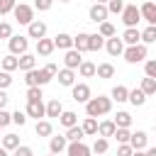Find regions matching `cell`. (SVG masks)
Masks as SVG:
<instances>
[{"instance_id":"1","label":"cell","mask_w":156,"mask_h":156,"mask_svg":"<svg viewBox=\"0 0 156 156\" xmlns=\"http://www.w3.org/2000/svg\"><path fill=\"white\" fill-rule=\"evenodd\" d=\"M58 73V66L56 63H46L44 68H32V71H24V83H27V88H32V85H46L54 76Z\"/></svg>"},{"instance_id":"2","label":"cell","mask_w":156,"mask_h":156,"mask_svg":"<svg viewBox=\"0 0 156 156\" xmlns=\"http://www.w3.org/2000/svg\"><path fill=\"white\" fill-rule=\"evenodd\" d=\"M112 110V98L107 95H98V98H90L85 102V115L88 117H102Z\"/></svg>"},{"instance_id":"3","label":"cell","mask_w":156,"mask_h":156,"mask_svg":"<svg viewBox=\"0 0 156 156\" xmlns=\"http://www.w3.org/2000/svg\"><path fill=\"white\" fill-rule=\"evenodd\" d=\"M146 54H149V51H146V44H141V41H139V44H132V46H127V49L122 51V56H124L127 63H141V61L146 58Z\"/></svg>"},{"instance_id":"4","label":"cell","mask_w":156,"mask_h":156,"mask_svg":"<svg viewBox=\"0 0 156 156\" xmlns=\"http://www.w3.org/2000/svg\"><path fill=\"white\" fill-rule=\"evenodd\" d=\"M29 37H22V34H12L10 39H7V46H10V54H15V56H22V54H27V46H29V41H27Z\"/></svg>"},{"instance_id":"5","label":"cell","mask_w":156,"mask_h":156,"mask_svg":"<svg viewBox=\"0 0 156 156\" xmlns=\"http://www.w3.org/2000/svg\"><path fill=\"white\" fill-rule=\"evenodd\" d=\"M12 15H15V20H17L20 24H29V22L34 20V7H32V5H24V2H20V5H15Z\"/></svg>"},{"instance_id":"6","label":"cell","mask_w":156,"mask_h":156,"mask_svg":"<svg viewBox=\"0 0 156 156\" xmlns=\"http://www.w3.org/2000/svg\"><path fill=\"white\" fill-rule=\"evenodd\" d=\"M71 98L76 100V102H88L90 98H93V93H90V85L88 83H73L71 85Z\"/></svg>"},{"instance_id":"7","label":"cell","mask_w":156,"mask_h":156,"mask_svg":"<svg viewBox=\"0 0 156 156\" xmlns=\"http://www.w3.org/2000/svg\"><path fill=\"white\" fill-rule=\"evenodd\" d=\"M139 20H141L139 7H136V5H124V10H122V22H124V27H136Z\"/></svg>"},{"instance_id":"8","label":"cell","mask_w":156,"mask_h":156,"mask_svg":"<svg viewBox=\"0 0 156 156\" xmlns=\"http://www.w3.org/2000/svg\"><path fill=\"white\" fill-rule=\"evenodd\" d=\"M27 117H34V119H41L46 117V105L41 100H27V107H24Z\"/></svg>"},{"instance_id":"9","label":"cell","mask_w":156,"mask_h":156,"mask_svg":"<svg viewBox=\"0 0 156 156\" xmlns=\"http://www.w3.org/2000/svg\"><path fill=\"white\" fill-rule=\"evenodd\" d=\"M107 5L105 2H95L90 10H88V17H90V22H95V24H100V22H105L107 20Z\"/></svg>"},{"instance_id":"10","label":"cell","mask_w":156,"mask_h":156,"mask_svg":"<svg viewBox=\"0 0 156 156\" xmlns=\"http://www.w3.org/2000/svg\"><path fill=\"white\" fill-rule=\"evenodd\" d=\"M27 37H29V39H44V37H46V22L32 20V22L27 24Z\"/></svg>"},{"instance_id":"11","label":"cell","mask_w":156,"mask_h":156,"mask_svg":"<svg viewBox=\"0 0 156 156\" xmlns=\"http://www.w3.org/2000/svg\"><path fill=\"white\" fill-rule=\"evenodd\" d=\"M66 154H68V156H93L90 146H88V144H83V141H68Z\"/></svg>"},{"instance_id":"12","label":"cell","mask_w":156,"mask_h":156,"mask_svg":"<svg viewBox=\"0 0 156 156\" xmlns=\"http://www.w3.org/2000/svg\"><path fill=\"white\" fill-rule=\"evenodd\" d=\"M105 49H107V54L110 56H119L122 51H124V41H122V37H110V39H105Z\"/></svg>"},{"instance_id":"13","label":"cell","mask_w":156,"mask_h":156,"mask_svg":"<svg viewBox=\"0 0 156 156\" xmlns=\"http://www.w3.org/2000/svg\"><path fill=\"white\" fill-rule=\"evenodd\" d=\"M139 12H141V20H146L149 24H156V2L144 0V5L139 7Z\"/></svg>"},{"instance_id":"14","label":"cell","mask_w":156,"mask_h":156,"mask_svg":"<svg viewBox=\"0 0 156 156\" xmlns=\"http://www.w3.org/2000/svg\"><path fill=\"white\" fill-rule=\"evenodd\" d=\"M80 61H83V56H80V51H76V49H68L66 56H63V66H66V68H73V71L80 66Z\"/></svg>"},{"instance_id":"15","label":"cell","mask_w":156,"mask_h":156,"mask_svg":"<svg viewBox=\"0 0 156 156\" xmlns=\"http://www.w3.org/2000/svg\"><path fill=\"white\" fill-rule=\"evenodd\" d=\"M54 46H56V49L68 51V49H73V37H71V34H66V32H58V34L54 37Z\"/></svg>"},{"instance_id":"16","label":"cell","mask_w":156,"mask_h":156,"mask_svg":"<svg viewBox=\"0 0 156 156\" xmlns=\"http://www.w3.org/2000/svg\"><path fill=\"white\" fill-rule=\"evenodd\" d=\"M146 144H149V136H146V132H132V136H129V146L132 149H146Z\"/></svg>"},{"instance_id":"17","label":"cell","mask_w":156,"mask_h":156,"mask_svg":"<svg viewBox=\"0 0 156 156\" xmlns=\"http://www.w3.org/2000/svg\"><path fill=\"white\" fill-rule=\"evenodd\" d=\"M122 41H124L127 46L139 44V41H141V32H139L136 27H127V29H124V34H122Z\"/></svg>"},{"instance_id":"18","label":"cell","mask_w":156,"mask_h":156,"mask_svg":"<svg viewBox=\"0 0 156 156\" xmlns=\"http://www.w3.org/2000/svg\"><path fill=\"white\" fill-rule=\"evenodd\" d=\"M88 44H90V34L88 32H78L76 37H73V49L76 51H88Z\"/></svg>"},{"instance_id":"19","label":"cell","mask_w":156,"mask_h":156,"mask_svg":"<svg viewBox=\"0 0 156 156\" xmlns=\"http://www.w3.org/2000/svg\"><path fill=\"white\" fill-rule=\"evenodd\" d=\"M54 49H56L54 46V39H46V37L44 39H37V54L39 56H51Z\"/></svg>"},{"instance_id":"20","label":"cell","mask_w":156,"mask_h":156,"mask_svg":"<svg viewBox=\"0 0 156 156\" xmlns=\"http://www.w3.org/2000/svg\"><path fill=\"white\" fill-rule=\"evenodd\" d=\"M58 83H61L63 88H71V85L76 83V71H73V68H61V71H58Z\"/></svg>"},{"instance_id":"21","label":"cell","mask_w":156,"mask_h":156,"mask_svg":"<svg viewBox=\"0 0 156 156\" xmlns=\"http://www.w3.org/2000/svg\"><path fill=\"white\" fill-rule=\"evenodd\" d=\"M146 98H149V95H146L141 88H134V90H129V98H127V102H132L134 107H141V105L146 102Z\"/></svg>"},{"instance_id":"22","label":"cell","mask_w":156,"mask_h":156,"mask_svg":"<svg viewBox=\"0 0 156 156\" xmlns=\"http://www.w3.org/2000/svg\"><path fill=\"white\" fill-rule=\"evenodd\" d=\"M58 122H61V127H63V129H68V127L78 124V115H76L73 110H63V112L58 115Z\"/></svg>"},{"instance_id":"23","label":"cell","mask_w":156,"mask_h":156,"mask_svg":"<svg viewBox=\"0 0 156 156\" xmlns=\"http://www.w3.org/2000/svg\"><path fill=\"white\" fill-rule=\"evenodd\" d=\"M66 146H68L66 136H51L49 139V151L51 154H61V151H66Z\"/></svg>"},{"instance_id":"24","label":"cell","mask_w":156,"mask_h":156,"mask_svg":"<svg viewBox=\"0 0 156 156\" xmlns=\"http://www.w3.org/2000/svg\"><path fill=\"white\" fill-rule=\"evenodd\" d=\"M17 68H20V71H32V68H37V56H34V54H22Z\"/></svg>"},{"instance_id":"25","label":"cell","mask_w":156,"mask_h":156,"mask_svg":"<svg viewBox=\"0 0 156 156\" xmlns=\"http://www.w3.org/2000/svg\"><path fill=\"white\" fill-rule=\"evenodd\" d=\"M95 76L102 78V80L115 78V66H112V63H100V66H95Z\"/></svg>"},{"instance_id":"26","label":"cell","mask_w":156,"mask_h":156,"mask_svg":"<svg viewBox=\"0 0 156 156\" xmlns=\"http://www.w3.org/2000/svg\"><path fill=\"white\" fill-rule=\"evenodd\" d=\"M110 98H112V102H127V98H129V88H124V85H115L112 93H110Z\"/></svg>"},{"instance_id":"27","label":"cell","mask_w":156,"mask_h":156,"mask_svg":"<svg viewBox=\"0 0 156 156\" xmlns=\"http://www.w3.org/2000/svg\"><path fill=\"white\" fill-rule=\"evenodd\" d=\"M34 132H37V136H51L54 127H51V122H49V119H37Z\"/></svg>"},{"instance_id":"28","label":"cell","mask_w":156,"mask_h":156,"mask_svg":"<svg viewBox=\"0 0 156 156\" xmlns=\"http://www.w3.org/2000/svg\"><path fill=\"white\" fill-rule=\"evenodd\" d=\"M115 129H117V127H115V122H112V119L98 122V136H105V139H107V136H112V134H115Z\"/></svg>"},{"instance_id":"29","label":"cell","mask_w":156,"mask_h":156,"mask_svg":"<svg viewBox=\"0 0 156 156\" xmlns=\"http://www.w3.org/2000/svg\"><path fill=\"white\" fill-rule=\"evenodd\" d=\"M68 141H83V136H85V132H83V127L80 124H73V127H68L66 129V134H63Z\"/></svg>"},{"instance_id":"30","label":"cell","mask_w":156,"mask_h":156,"mask_svg":"<svg viewBox=\"0 0 156 156\" xmlns=\"http://www.w3.org/2000/svg\"><path fill=\"white\" fill-rule=\"evenodd\" d=\"M0 66H2V71H7V73H12V71H17V66H20V58L15 56V54H7L2 61H0Z\"/></svg>"},{"instance_id":"31","label":"cell","mask_w":156,"mask_h":156,"mask_svg":"<svg viewBox=\"0 0 156 156\" xmlns=\"http://www.w3.org/2000/svg\"><path fill=\"white\" fill-rule=\"evenodd\" d=\"M61 112H63V105H61L58 98H54V100L46 102V117H58Z\"/></svg>"},{"instance_id":"32","label":"cell","mask_w":156,"mask_h":156,"mask_svg":"<svg viewBox=\"0 0 156 156\" xmlns=\"http://www.w3.org/2000/svg\"><path fill=\"white\" fill-rule=\"evenodd\" d=\"M112 122H115V127H127V129H129V127H132V115L124 112V110H119V112L115 115Z\"/></svg>"},{"instance_id":"33","label":"cell","mask_w":156,"mask_h":156,"mask_svg":"<svg viewBox=\"0 0 156 156\" xmlns=\"http://www.w3.org/2000/svg\"><path fill=\"white\" fill-rule=\"evenodd\" d=\"M80 127H83L85 136H93V134H98V117H85Z\"/></svg>"},{"instance_id":"34","label":"cell","mask_w":156,"mask_h":156,"mask_svg":"<svg viewBox=\"0 0 156 156\" xmlns=\"http://www.w3.org/2000/svg\"><path fill=\"white\" fill-rule=\"evenodd\" d=\"M107 149H110V141H107L105 136H95V144L90 146V151H93V154H98V156H102Z\"/></svg>"},{"instance_id":"35","label":"cell","mask_w":156,"mask_h":156,"mask_svg":"<svg viewBox=\"0 0 156 156\" xmlns=\"http://www.w3.org/2000/svg\"><path fill=\"white\" fill-rule=\"evenodd\" d=\"M78 73H80L83 78H93V76H95V63L83 58V61H80V66H78Z\"/></svg>"},{"instance_id":"36","label":"cell","mask_w":156,"mask_h":156,"mask_svg":"<svg viewBox=\"0 0 156 156\" xmlns=\"http://www.w3.org/2000/svg\"><path fill=\"white\" fill-rule=\"evenodd\" d=\"M98 34H100V37H105V39H110V37H115L117 32H115V24L105 20V22H100V27H98Z\"/></svg>"},{"instance_id":"37","label":"cell","mask_w":156,"mask_h":156,"mask_svg":"<svg viewBox=\"0 0 156 156\" xmlns=\"http://www.w3.org/2000/svg\"><path fill=\"white\" fill-rule=\"evenodd\" d=\"M0 144H2V146H5L7 151H15V149L20 146V136H17V134H5Z\"/></svg>"},{"instance_id":"38","label":"cell","mask_w":156,"mask_h":156,"mask_svg":"<svg viewBox=\"0 0 156 156\" xmlns=\"http://www.w3.org/2000/svg\"><path fill=\"white\" fill-rule=\"evenodd\" d=\"M112 136L117 139V144H129V136H132V132H129L127 127H117Z\"/></svg>"},{"instance_id":"39","label":"cell","mask_w":156,"mask_h":156,"mask_svg":"<svg viewBox=\"0 0 156 156\" xmlns=\"http://www.w3.org/2000/svg\"><path fill=\"white\" fill-rule=\"evenodd\" d=\"M139 88H141V90H144L146 95H154V93H156V78H149V76H144V78H141V85H139Z\"/></svg>"},{"instance_id":"40","label":"cell","mask_w":156,"mask_h":156,"mask_svg":"<svg viewBox=\"0 0 156 156\" xmlns=\"http://www.w3.org/2000/svg\"><path fill=\"white\" fill-rule=\"evenodd\" d=\"M156 41V24H149L141 32V44H154Z\"/></svg>"},{"instance_id":"41","label":"cell","mask_w":156,"mask_h":156,"mask_svg":"<svg viewBox=\"0 0 156 156\" xmlns=\"http://www.w3.org/2000/svg\"><path fill=\"white\" fill-rule=\"evenodd\" d=\"M105 5H107V12H110V15H122V10H124L127 2H124V0H107Z\"/></svg>"},{"instance_id":"42","label":"cell","mask_w":156,"mask_h":156,"mask_svg":"<svg viewBox=\"0 0 156 156\" xmlns=\"http://www.w3.org/2000/svg\"><path fill=\"white\" fill-rule=\"evenodd\" d=\"M105 46V37L100 34H90V44H88V51H100Z\"/></svg>"},{"instance_id":"43","label":"cell","mask_w":156,"mask_h":156,"mask_svg":"<svg viewBox=\"0 0 156 156\" xmlns=\"http://www.w3.org/2000/svg\"><path fill=\"white\" fill-rule=\"evenodd\" d=\"M12 124H17V127H24V124H27V112H22V110H15V112H12Z\"/></svg>"},{"instance_id":"44","label":"cell","mask_w":156,"mask_h":156,"mask_svg":"<svg viewBox=\"0 0 156 156\" xmlns=\"http://www.w3.org/2000/svg\"><path fill=\"white\" fill-rule=\"evenodd\" d=\"M15 5H17V0H0V17L2 15H10L15 10Z\"/></svg>"},{"instance_id":"45","label":"cell","mask_w":156,"mask_h":156,"mask_svg":"<svg viewBox=\"0 0 156 156\" xmlns=\"http://www.w3.org/2000/svg\"><path fill=\"white\" fill-rule=\"evenodd\" d=\"M44 95H41V88L39 85H32V88H27V100H41Z\"/></svg>"},{"instance_id":"46","label":"cell","mask_w":156,"mask_h":156,"mask_svg":"<svg viewBox=\"0 0 156 156\" xmlns=\"http://www.w3.org/2000/svg\"><path fill=\"white\" fill-rule=\"evenodd\" d=\"M144 73H146L149 78H156V58H149V61L144 63Z\"/></svg>"},{"instance_id":"47","label":"cell","mask_w":156,"mask_h":156,"mask_svg":"<svg viewBox=\"0 0 156 156\" xmlns=\"http://www.w3.org/2000/svg\"><path fill=\"white\" fill-rule=\"evenodd\" d=\"M12 37V24L10 22H0V39H10Z\"/></svg>"},{"instance_id":"48","label":"cell","mask_w":156,"mask_h":156,"mask_svg":"<svg viewBox=\"0 0 156 156\" xmlns=\"http://www.w3.org/2000/svg\"><path fill=\"white\" fill-rule=\"evenodd\" d=\"M12 85V76L7 73V71H0V90H5V88H10Z\"/></svg>"},{"instance_id":"49","label":"cell","mask_w":156,"mask_h":156,"mask_svg":"<svg viewBox=\"0 0 156 156\" xmlns=\"http://www.w3.org/2000/svg\"><path fill=\"white\" fill-rule=\"evenodd\" d=\"M51 5H54V0H34V10H39V12L51 10Z\"/></svg>"},{"instance_id":"50","label":"cell","mask_w":156,"mask_h":156,"mask_svg":"<svg viewBox=\"0 0 156 156\" xmlns=\"http://www.w3.org/2000/svg\"><path fill=\"white\" fill-rule=\"evenodd\" d=\"M15 156H34V151H32V146H27V144H20V146L15 149Z\"/></svg>"},{"instance_id":"51","label":"cell","mask_w":156,"mask_h":156,"mask_svg":"<svg viewBox=\"0 0 156 156\" xmlns=\"http://www.w3.org/2000/svg\"><path fill=\"white\" fill-rule=\"evenodd\" d=\"M10 122H12V115L7 110H0V127H7Z\"/></svg>"},{"instance_id":"52","label":"cell","mask_w":156,"mask_h":156,"mask_svg":"<svg viewBox=\"0 0 156 156\" xmlns=\"http://www.w3.org/2000/svg\"><path fill=\"white\" fill-rule=\"evenodd\" d=\"M132 151H134V149H132L129 144H119V146H117V156H132Z\"/></svg>"},{"instance_id":"53","label":"cell","mask_w":156,"mask_h":156,"mask_svg":"<svg viewBox=\"0 0 156 156\" xmlns=\"http://www.w3.org/2000/svg\"><path fill=\"white\" fill-rule=\"evenodd\" d=\"M7 100H10V98H7V93H5V90H0V110H5Z\"/></svg>"},{"instance_id":"54","label":"cell","mask_w":156,"mask_h":156,"mask_svg":"<svg viewBox=\"0 0 156 156\" xmlns=\"http://www.w3.org/2000/svg\"><path fill=\"white\" fill-rule=\"evenodd\" d=\"M132 156H149V154H146V149H134Z\"/></svg>"},{"instance_id":"55","label":"cell","mask_w":156,"mask_h":156,"mask_svg":"<svg viewBox=\"0 0 156 156\" xmlns=\"http://www.w3.org/2000/svg\"><path fill=\"white\" fill-rule=\"evenodd\" d=\"M0 156H7V149H5L2 144H0Z\"/></svg>"},{"instance_id":"56","label":"cell","mask_w":156,"mask_h":156,"mask_svg":"<svg viewBox=\"0 0 156 156\" xmlns=\"http://www.w3.org/2000/svg\"><path fill=\"white\" fill-rule=\"evenodd\" d=\"M49 156H58V154H51V151H49Z\"/></svg>"},{"instance_id":"57","label":"cell","mask_w":156,"mask_h":156,"mask_svg":"<svg viewBox=\"0 0 156 156\" xmlns=\"http://www.w3.org/2000/svg\"><path fill=\"white\" fill-rule=\"evenodd\" d=\"M95 2H107V0H95Z\"/></svg>"},{"instance_id":"58","label":"cell","mask_w":156,"mask_h":156,"mask_svg":"<svg viewBox=\"0 0 156 156\" xmlns=\"http://www.w3.org/2000/svg\"><path fill=\"white\" fill-rule=\"evenodd\" d=\"M61 2H71V0H61Z\"/></svg>"},{"instance_id":"59","label":"cell","mask_w":156,"mask_h":156,"mask_svg":"<svg viewBox=\"0 0 156 156\" xmlns=\"http://www.w3.org/2000/svg\"><path fill=\"white\" fill-rule=\"evenodd\" d=\"M154 132H156V124H154Z\"/></svg>"},{"instance_id":"60","label":"cell","mask_w":156,"mask_h":156,"mask_svg":"<svg viewBox=\"0 0 156 156\" xmlns=\"http://www.w3.org/2000/svg\"><path fill=\"white\" fill-rule=\"evenodd\" d=\"M0 129H2V127H0Z\"/></svg>"},{"instance_id":"61","label":"cell","mask_w":156,"mask_h":156,"mask_svg":"<svg viewBox=\"0 0 156 156\" xmlns=\"http://www.w3.org/2000/svg\"><path fill=\"white\" fill-rule=\"evenodd\" d=\"M95 156H98V154H95Z\"/></svg>"}]
</instances>
